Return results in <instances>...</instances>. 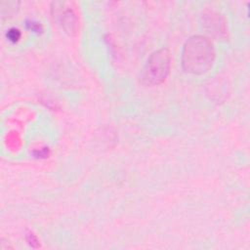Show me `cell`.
Masks as SVG:
<instances>
[{"instance_id": "52a82bcc", "label": "cell", "mask_w": 250, "mask_h": 250, "mask_svg": "<svg viewBox=\"0 0 250 250\" xmlns=\"http://www.w3.org/2000/svg\"><path fill=\"white\" fill-rule=\"evenodd\" d=\"M26 239H27V242H28V244L30 246H32V247H37L38 246V240H37L36 236L32 232H29L26 235Z\"/></svg>"}, {"instance_id": "5b68a950", "label": "cell", "mask_w": 250, "mask_h": 250, "mask_svg": "<svg viewBox=\"0 0 250 250\" xmlns=\"http://www.w3.org/2000/svg\"><path fill=\"white\" fill-rule=\"evenodd\" d=\"M6 36L9 39V41L17 42L21 38V31L18 28L13 27V28H10L9 30H7Z\"/></svg>"}, {"instance_id": "6da1fadb", "label": "cell", "mask_w": 250, "mask_h": 250, "mask_svg": "<svg viewBox=\"0 0 250 250\" xmlns=\"http://www.w3.org/2000/svg\"><path fill=\"white\" fill-rule=\"evenodd\" d=\"M215 49L211 40L203 35L190 36L184 44L181 56L183 69L191 74H203L213 65Z\"/></svg>"}, {"instance_id": "277c9868", "label": "cell", "mask_w": 250, "mask_h": 250, "mask_svg": "<svg viewBox=\"0 0 250 250\" xmlns=\"http://www.w3.org/2000/svg\"><path fill=\"white\" fill-rule=\"evenodd\" d=\"M56 19L60 20V23L62 27L67 33H73L76 27V18L71 9H62V8H55V16Z\"/></svg>"}, {"instance_id": "7a4b0ae2", "label": "cell", "mask_w": 250, "mask_h": 250, "mask_svg": "<svg viewBox=\"0 0 250 250\" xmlns=\"http://www.w3.org/2000/svg\"><path fill=\"white\" fill-rule=\"evenodd\" d=\"M171 66L170 52L166 48L154 51L141 71V80L145 85L155 86L165 81Z\"/></svg>"}, {"instance_id": "8992f818", "label": "cell", "mask_w": 250, "mask_h": 250, "mask_svg": "<svg viewBox=\"0 0 250 250\" xmlns=\"http://www.w3.org/2000/svg\"><path fill=\"white\" fill-rule=\"evenodd\" d=\"M26 26H27L28 29H30L31 31L36 32V33H39V32H41V31L43 30L42 25H41L39 22L34 21H26Z\"/></svg>"}, {"instance_id": "3957f363", "label": "cell", "mask_w": 250, "mask_h": 250, "mask_svg": "<svg viewBox=\"0 0 250 250\" xmlns=\"http://www.w3.org/2000/svg\"><path fill=\"white\" fill-rule=\"evenodd\" d=\"M204 25L208 32L222 37L227 34V23L225 18L214 11H208L204 13Z\"/></svg>"}]
</instances>
